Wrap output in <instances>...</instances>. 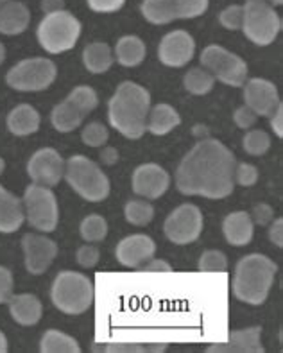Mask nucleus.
<instances>
[{"instance_id":"nucleus-1","label":"nucleus","mask_w":283,"mask_h":353,"mask_svg":"<svg viewBox=\"0 0 283 353\" xmlns=\"http://www.w3.org/2000/svg\"><path fill=\"white\" fill-rule=\"evenodd\" d=\"M237 158L216 139L199 140L180 161L176 187L185 196L224 199L233 192Z\"/></svg>"},{"instance_id":"nucleus-2","label":"nucleus","mask_w":283,"mask_h":353,"mask_svg":"<svg viewBox=\"0 0 283 353\" xmlns=\"http://www.w3.org/2000/svg\"><path fill=\"white\" fill-rule=\"evenodd\" d=\"M151 110V94L133 81H124L117 86L108 103V119L113 130L122 137L138 140L144 137L147 115Z\"/></svg>"},{"instance_id":"nucleus-3","label":"nucleus","mask_w":283,"mask_h":353,"mask_svg":"<svg viewBox=\"0 0 283 353\" xmlns=\"http://www.w3.org/2000/svg\"><path fill=\"white\" fill-rule=\"evenodd\" d=\"M278 273V265L260 253L246 255L237 262L233 276V294L247 305L265 303Z\"/></svg>"},{"instance_id":"nucleus-4","label":"nucleus","mask_w":283,"mask_h":353,"mask_svg":"<svg viewBox=\"0 0 283 353\" xmlns=\"http://www.w3.org/2000/svg\"><path fill=\"white\" fill-rule=\"evenodd\" d=\"M50 300L59 312L79 316L94 303V283L76 271H61L50 287Z\"/></svg>"},{"instance_id":"nucleus-5","label":"nucleus","mask_w":283,"mask_h":353,"mask_svg":"<svg viewBox=\"0 0 283 353\" xmlns=\"http://www.w3.org/2000/svg\"><path fill=\"white\" fill-rule=\"evenodd\" d=\"M67 183L83 199L90 203H101L109 196V179L95 161L83 154H74L65 161Z\"/></svg>"},{"instance_id":"nucleus-6","label":"nucleus","mask_w":283,"mask_h":353,"mask_svg":"<svg viewBox=\"0 0 283 353\" xmlns=\"http://www.w3.org/2000/svg\"><path fill=\"white\" fill-rule=\"evenodd\" d=\"M38 43L49 54H61L74 49L81 36V22L70 11L61 9L41 18L38 26Z\"/></svg>"},{"instance_id":"nucleus-7","label":"nucleus","mask_w":283,"mask_h":353,"mask_svg":"<svg viewBox=\"0 0 283 353\" xmlns=\"http://www.w3.org/2000/svg\"><path fill=\"white\" fill-rule=\"evenodd\" d=\"M22 205L25 221L31 224V228L40 233H50L58 228L59 206L52 188L29 185L23 192Z\"/></svg>"},{"instance_id":"nucleus-8","label":"nucleus","mask_w":283,"mask_h":353,"mask_svg":"<svg viewBox=\"0 0 283 353\" xmlns=\"http://www.w3.org/2000/svg\"><path fill=\"white\" fill-rule=\"evenodd\" d=\"M242 31L249 41L258 47H267L282 31V18L269 2H246Z\"/></svg>"},{"instance_id":"nucleus-9","label":"nucleus","mask_w":283,"mask_h":353,"mask_svg":"<svg viewBox=\"0 0 283 353\" xmlns=\"http://www.w3.org/2000/svg\"><path fill=\"white\" fill-rule=\"evenodd\" d=\"M56 76L58 68L52 59L28 58L6 74V83L17 92H41L54 83Z\"/></svg>"},{"instance_id":"nucleus-10","label":"nucleus","mask_w":283,"mask_h":353,"mask_svg":"<svg viewBox=\"0 0 283 353\" xmlns=\"http://www.w3.org/2000/svg\"><path fill=\"white\" fill-rule=\"evenodd\" d=\"M201 65L217 81L228 86H244L247 79V63L220 45H208L202 50Z\"/></svg>"},{"instance_id":"nucleus-11","label":"nucleus","mask_w":283,"mask_h":353,"mask_svg":"<svg viewBox=\"0 0 283 353\" xmlns=\"http://www.w3.org/2000/svg\"><path fill=\"white\" fill-rule=\"evenodd\" d=\"M210 0H144L142 14L156 26H165L174 20L201 17L208 9Z\"/></svg>"},{"instance_id":"nucleus-12","label":"nucleus","mask_w":283,"mask_h":353,"mask_svg":"<svg viewBox=\"0 0 283 353\" xmlns=\"http://www.w3.org/2000/svg\"><path fill=\"white\" fill-rule=\"evenodd\" d=\"M202 226H205V219H202L199 206L185 203L167 215L165 223H163V232L171 242L178 246H187L201 237Z\"/></svg>"},{"instance_id":"nucleus-13","label":"nucleus","mask_w":283,"mask_h":353,"mask_svg":"<svg viewBox=\"0 0 283 353\" xmlns=\"http://www.w3.org/2000/svg\"><path fill=\"white\" fill-rule=\"evenodd\" d=\"M28 174L34 185L40 187H56L63 179L65 160L56 149H38L28 163Z\"/></svg>"},{"instance_id":"nucleus-14","label":"nucleus","mask_w":283,"mask_h":353,"mask_svg":"<svg viewBox=\"0 0 283 353\" xmlns=\"http://www.w3.org/2000/svg\"><path fill=\"white\" fill-rule=\"evenodd\" d=\"M22 250L25 269L34 276L45 273L58 256V244L43 233H25L22 237Z\"/></svg>"},{"instance_id":"nucleus-15","label":"nucleus","mask_w":283,"mask_h":353,"mask_svg":"<svg viewBox=\"0 0 283 353\" xmlns=\"http://www.w3.org/2000/svg\"><path fill=\"white\" fill-rule=\"evenodd\" d=\"M131 187L136 196L144 197L147 201L158 199L171 187V174L158 163H144L136 167L133 172Z\"/></svg>"},{"instance_id":"nucleus-16","label":"nucleus","mask_w":283,"mask_h":353,"mask_svg":"<svg viewBox=\"0 0 283 353\" xmlns=\"http://www.w3.org/2000/svg\"><path fill=\"white\" fill-rule=\"evenodd\" d=\"M196 54V41L187 31H172L165 34L158 47V58L165 67H185Z\"/></svg>"},{"instance_id":"nucleus-17","label":"nucleus","mask_w":283,"mask_h":353,"mask_svg":"<svg viewBox=\"0 0 283 353\" xmlns=\"http://www.w3.org/2000/svg\"><path fill=\"white\" fill-rule=\"evenodd\" d=\"M244 104L251 108L258 117H271L282 104L278 88L274 83L262 77H253L244 83Z\"/></svg>"},{"instance_id":"nucleus-18","label":"nucleus","mask_w":283,"mask_h":353,"mask_svg":"<svg viewBox=\"0 0 283 353\" xmlns=\"http://www.w3.org/2000/svg\"><path fill=\"white\" fill-rule=\"evenodd\" d=\"M156 242L144 233H135L129 237L122 239L115 248V256L124 268H142L145 262L154 259Z\"/></svg>"},{"instance_id":"nucleus-19","label":"nucleus","mask_w":283,"mask_h":353,"mask_svg":"<svg viewBox=\"0 0 283 353\" xmlns=\"http://www.w3.org/2000/svg\"><path fill=\"white\" fill-rule=\"evenodd\" d=\"M262 345V327H249L242 330L229 332V339L226 343L211 345L207 353H264Z\"/></svg>"},{"instance_id":"nucleus-20","label":"nucleus","mask_w":283,"mask_h":353,"mask_svg":"<svg viewBox=\"0 0 283 353\" xmlns=\"http://www.w3.org/2000/svg\"><path fill=\"white\" fill-rule=\"evenodd\" d=\"M222 233L231 246H247L253 241V233H255V223L251 221L249 212L238 210L226 215L222 221Z\"/></svg>"},{"instance_id":"nucleus-21","label":"nucleus","mask_w":283,"mask_h":353,"mask_svg":"<svg viewBox=\"0 0 283 353\" xmlns=\"http://www.w3.org/2000/svg\"><path fill=\"white\" fill-rule=\"evenodd\" d=\"M10 314L14 321L22 327H34L43 316V305L34 294L23 292V294L11 296L10 301Z\"/></svg>"},{"instance_id":"nucleus-22","label":"nucleus","mask_w":283,"mask_h":353,"mask_svg":"<svg viewBox=\"0 0 283 353\" xmlns=\"http://www.w3.org/2000/svg\"><path fill=\"white\" fill-rule=\"evenodd\" d=\"M31 23L28 6L17 0H8L0 6V32L6 36L22 34Z\"/></svg>"},{"instance_id":"nucleus-23","label":"nucleus","mask_w":283,"mask_h":353,"mask_svg":"<svg viewBox=\"0 0 283 353\" xmlns=\"http://www.w3.org/2000/svg\"><path fill=\"white\" fill-rule=\"evenodd\" d=\"M25 221L22 199L0 185V233H13Z\"/></svg>"},{"instance_id":"nucleus-24","label":"nucleus","mask_w":283,"mask_h":353,"mask_svg":"<svg viewBox=\"0 0 283 353\" xmlns=\"http://www.w3.org/2000/svg\"><path fill=\"white\" fill-rule=\"evenodd\" d=\"M40 122L41 119L36 108H32L31 104H19L10 112L6 124L14 137H29L40 130Z\"/></svg>"},{"instance_id":"nucleus-25","label":"nucleus","mask_w":283,"mask_h":353,"mask_svg":"<svg viewBox=\"0 0 283 353\" xmlns=\"http://www.w3.org/2000/svg\"><path fill=\"white\" fill-rule=\"evenodd\" d=\"M181 124V117L174 106L171 104H156L149 110L147 115V125L145 130L149 133L156 134V137H163L169 134L172 130H176Z\"/></svg>"},{"instance_id":"nucleus-26","label":"nucleus","mask_w":283,"mask_h":353,"mask_svg":"<svg viewBox=\"0 0 283 353\" xmlns=\"http://www.w3.org/2000/svg\"><path fill=\"white\" fill-rule=\"evenodd\" d=\"M115 61V54L112 47L104 41H94L88 43L83 50V63L92 74H104L112 68Z\"/></svg>"},{"instance_id":"nucleus-27","label":"nucleus","mask_w":283,"mask_h":353,"mask_svg":"<svg viewBox=\"0 0 283 353\" xmlns=\"http://www.w3.org/2000/svg\"><path fill=\"white\" fill-rule=\"evenodd\" d=\"M145 52H147L145 43L142 41V38L135 34L122 36L115 45V59L122 67H138L145 59Z\"/></svg>"},{"instance_id":"nucleus-28","label":"nucleus","mask_w":283,"mask_h":353,"mask_svg":"<svg viewBox=\"0 0 283 353\" xmlns=\"http://www.w3.org/2000/svg\"><path fill=\"white\" fill-rule=\"evenodd\" d=\"M85 121V115L77 112L74 104L65 99L63 103L56 104L50 112V122L54 125V130L59 133H70V131L77 130Z\"/></svg>"},{"instance_id":"nucleus-29","label":"nucleus","mask_w":283,"mask_h":353,"mask_svg":"<svg viewBox=\"0 0 283 353\" xmlns=\"http://www.w3.org/2000/svg\"><path fill=\"white\" fill-rule=\"evenodd\" d=\"M41 353H79L81 346L72 336L59 330H47L40 341Z\"/></svg>"},{"instance_id":"nucleus-30","label":"nucleus","mask_w":283,"mask_h":353,"mask_svg":"<svg viewBox=\"0 0 283 353\" xmlns=\"http://www.w3.org/2000/svg\"><path fill=\"white\" fill-rule=\"evenodd\" d=\"M183 85L192 95H207L216 85V77L207 68H190L185 74Z\"/></svg>"},{"instance_id":"nucleus-31","label":"nucleus","mask_w":283,"mask_h":353,"mask_svg":"<svg viewBox=\"0 0 283 353\" xmlns=\"http://www.w3.org/2000/svg\"><path fill=\"white\" fill-rule=\"evenodd\" d=\"M124 217L133 226H147L154 219V206L142 199H131L124 206Z\"/></svg>"},{"instance_id":"nucleus-32","label":"nucleus","mask_w":283,"mask_h":353,"mask_svg":"<svg viewBox=\"0 0 283 353\" xmlns=\"http://www.w3.org/2000/svg\"><path fill=\"white\" fill-rule=\"evenodd\" d=\"M79 233L85 242H103L108 235V221L104 219L103 215L92 214L88 217L81 221V226H79Z\"/></svg>"},{"instance_id":"nucleus-33","label":"nucleus","mask_w":283,"mask_h":353,"mask_svg":"<svg viewBox=\"0 0 283 353\" xmlns=\"http://www.w3.org/2000/svg\"><path fill=\"white\" fill-rule=\"evenodd\" d=\"M67 101H70L77 112L85 117L99 106V95H97V92H95L92 86H85V85L74 88L72 92L68 94Z\"/></svg>"},{"instance_id":"nucleus-34","label":"nucleus","mask_w":283,"mask_h":353,"mask_svg":"<svg viewBox=\"0 0 283 353\" xmlns=\"http://www.w3.org/2000/svg\"><path fill=\"white\" fill-rule=\"evenodd\" d=\"M169 345L160 343V345H140V343H112L106 346H94V352H106V353H162L167 352Z\"/></svg>"},{"instance_id":"nucleus-35","label":"nucleus","mask_w":283,"mask_h":353,"mask_svg":"<svg viewBox=\"0 0 283 353\" xmlns=\"http://www.w3.org/2000/svg\"><path fill=\"white\" fill-rule=\"evenodd\" d=\"M242 148L251 157H264L271 149V137L262 130H249L244 134Z\"/></svg>"},{"instance_id":"nucleus-36","label":"nucleus","mask_w":283,"mask_h":353,"mask_svg":"<svg viewBox=\"0 0 283 353\" xmlns=\"http://www.w3.org/2000/svg\"><path fill=\"white\" fill-rule=\"evenodd\" d=\"M199 271L205 273H219L228 269V259L222 251L219 250H207L199 256Z\"/></svg>"},{"instance_id":"nucleus-37","label":"nucleus","mask_w":283,"mask_h":353,"mask_svg":"<svg viewBox=\"0 0 283 353\" xmlns=\"http://www.w3.org/2000/svg\"><path fill=\"white\" fill-rule=\"evenodd\" d=\"M81 139L88 148H103L104 143L108 142L109 131L103 122H90L85 125Z\"/></svg>"},{"instance_id":"nucleus-38","label":"nucleus","mask_w":283,"mask_h":353,"mask_svg":"<svg viewBox=\"0 0 283 353\" xmlns=\"http://www.w3.org/2000/svg\"><path fill=\"white\" fill-rule=\"evenodd\" d=\"M242 20H244V6H228L222 9L219 14L220 26L228 29V31H238L242 29Z\"/></svg>"},{"instance_id":"nucleus-39","label":"nucleus","mask_w":283,"mask_h":353,"mask_svg":"<svg viewBox=\"0 0 283 353\" xmlns=\"http://www.w3.org/2000/svg\"><path fill=\"white\" fill-rule=\"evenodd\" d=\"M258 178H260L258 169H256L253 163H237V165H235V185H240V187H253V185H256Z\"/></svg>"},{"instance_id":"nucleus-40","label":"nucleus","mask_w":283,"mask_h":353,"mask_svg":"<svg viewBox=\"0 0 283 353\" xmlns=\"http://www.w3.org/2000/svg\"><path fill=\"white\" fill-rule=\"evenodd\" d=\"M99 259H101L99 248L94 246V244H90V242H86L85 246L79 248V250H77V253H76L77 264L81 265V268H85V269L95 268V265L99 264Z\"/></svg>"},{"instance_id":"nucleus-41","label":"nucleus","mask_w":283,"mask_h":353,"mask_svg":"<svg viewBox=\"0 0 283 353\" xmlns=\"http://www.w3.org/2000/svg\"><path fill=\"white\" fill-rule=\"evenodd\" d=\"M256 121H258V115L253 112L251 108L246 106V104H242V106L235 110L233 122L240 130H251L253 125L256 124Z\"/></svg>"},{"instance_id":"nucleus-42","label":"nucleus","mask_w":283,"mask_h":353,"mask_svg":"<svg viewBox=\"0 0 283 353\" xmlns=\"http://www.w3.org/2000/svg\"><path fill=\"white\" fill-rule=\"evenodd\" d=\"M13 273L8 268H4V265H0V305L10 301V298L13 296Z\"/></svg>"},{"instance_id":"nucleus-43","label":"nucleus","mask_w":283,"mask_h":353,"mask_svg":"<svg viewBox=\"0 0 283 353\" xmlns=\"http://www.w3.org/2000/svg\"><path fill=\"white\" fill-rule=\"evenodd\" d=\"M249 215H251L253 223L258 224V226H269L271 221L274 219V210L273 206L267 205V203H258Z\"/></svg>"},{"instance_id":"nucleus-44","label":"nucleus","mask_w":283,"mask_h":353,"mask_svg":"<svg viewBox=\"0 0 283 353\" xmlns=\"http://www.w3.org/2000/svg\"><path fill=\"white\" fill-rule=\"evenodd\" d=\"M95 13H115L124 6L126 0H86Z\"/></svg>"},{"instance_id":"nucleus-45","label":"nucleus","mask_w":283,"mask_h":353,"mask_svg":"<svg viewBox=\"0 0 283 353\" xmlns=\"http://www.w3.org/2000/svg\"><path fill=\"white\" fill-rule=\"evenodd\" d=\"M269 241L276 248H283V219H273L269 224Z\"/></svg>"},{"instance_id":"nucleus-46","label":"nucleus","mask_w":283,"mask_h":353,"mask_svg":"<svg viewBox=\"0 0 283 353\" xmlns=\"http://www.w3.org/2000/svg\"><path fill=\"white\" fill-rule=\"evenodd\" d=\"M269 119L271 130L274 131V134H276L278 139H283V104H280V106L274 110V113Z\"/></svg>"},{"instance_id":"nucleus-47","label":"nucleus","mask_w":283,"mask_h":353,"mask_svg":"<svg viewBox=\"0 0 283 353\" xmlns=\"http://www.w3.org/2000/svg\"><path fill=\"white\" fill-rule=\"evenodd\" d=\"M99 158H101V161H103V165L113 167L115 163H118V158H120V154H118L117 149L112 148V145H108V148H103Z\"/></svg>"},{"instance_id":"nucleus-48","label":"nucleus","mask_w":283,"mask_h":353,"mask_svg":"<svg viewBox=\"0 0 283 353\" xmlns=\"http://www.w3.org/2000/svg\"><path fill=\"white\" fill-rule=\"evenodd\" d=\"M142 269H144V271H147V273H153V271H163V273H169L172 268L169 262H165V260L151 259L149 262H145V264L142 265Z\"/></svg>"},{"instance_id":"nucleus-49","label":"nucleus","mask_w":283,"mask_h":353,"mask_svg":"<svg viewBox=\"0 0 283 353\" xmlns=\"http://www.w3.org/2000/svg\"><path fill=\"white\" fill-rule=\"evenodd\" d=\"M41 11L45 14L65 9V0H41Z\"/></svg>"},{"instance_id":"nucleus-50","label":"nucleus","mask_w":283,"mask_h":353,"mask_svg":"<svg viewBox=\"0 0 283 353\" xmlns=\"http://www.w3.org/2000/svg\"><path fill=\"white\" fill-rule=\"evenodd\" d=\"M193 134H196V137H202V139H208V128L207 125H196V128H193Z\"/></svg>"},{"instance_id":"nucleus-51","label":"nucleus","mask_w":283,"mask_h":353,"mask_svg":"<svg viewBox=\"0 0 283 353\" xmlns=\"http://www.w3.org/2000/svg\"><path fill=\"white\" fill-rule=\"evenodd\" d=\"M6 352H8V339H6V336L2 334V330H0V353Z\"/></svg>"},{"instance_id":"nucleus-52","label":"nucleus","mask_w":283,"mask_h":353,"mask_svg":"<svg viewBox=\"0 0 283 353\" xmlns=\"http://www.w3.org/2000/svg\"><path fill=\"white\" fill-rule=\"evenodd\" d=\"M4 59H6V47L2 45V41H0V65L4 63Z\"/></svg>"},{"instance_id":"nucleus-53","label":"nucleus","mask_w":283,"mask_h":353,"mask_svg":"<svg viewBox=\"0 0 283 353\" xmlns=\"http://www.w3.org/2000/svg\"><path fill=\"white\" fill-rule=\"evenodd\" d=\"M273 8H276V6H282L283 4V0H267Z\"/></svg>"},{"instance_id":"nucleus-54","label":"nucleus","mask_w":283,"mask_h":353,"mask_svg":"<svg viewBox=\"0 0 283 353\" xmlns=\"http://www.w3.org/2000/svg\"><path fill=\"white\" fill-rule=\"evenodd\" d=\"M4 169H6V161L2 160V158H0V176H2V172H4Z\"/></svg>"},{"instance_id":"nucleus-55","label":"nucleus","mask_w":283,"mask_h":353,"mask_svg":"<svg viewBox=\"0 0 283 353\" xmlns=\"http://www.w3.org/2000/svg\"><path fill=\"white\" fill-rule=\"evenodd\" d=\"M246 2H267V0H246Z\"/></svg>"},{"instance_id":"nucleus-56","label":"nucleus","mask_w":283,"mask_h":353,"mask_svg":"<svg viewBox=\"0 0 283 353\" xmlns=\"http://www.w3.org/2000/svg\"><path fill=\"white\" fill-rule=\"evenodd\" d=\"M6 2H8V0H0V6H2V4H6Z\"/></svg>"}]
</instances>
